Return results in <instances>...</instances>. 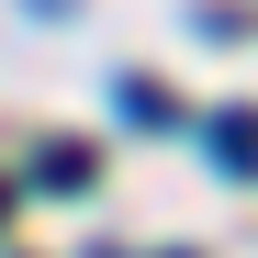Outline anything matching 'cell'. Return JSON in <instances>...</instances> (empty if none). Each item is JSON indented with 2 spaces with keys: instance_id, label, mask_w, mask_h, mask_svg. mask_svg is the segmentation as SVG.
<instances>
[{
  "instance_id": "obj_3",
  "label": "cell",
  "mask_w": 258,
  "mask_h": 258,
  "mask_svg": "<svg viewBox=\"0 0 258 258\" xmlns=\"http://www.w3.org/2000/svg\"><path fill=\"white\" fill-rule=\"evenodd\" d=\"M0 213H12V191H0Z\"/></svg>"
},
{
  "instance_id": "obj_1",
  "label": "cell",
  "mask_w": 258,
  "mask_h": 258,
  "mask_svg": "<svg viewBox=\"0 0 258 258\" xmlns=\"http://www.w3.org/2000/svg\"><path fill=\"white\" fill-rule=\"evenodd\" d=\"M213 168H225V180H258V112H247V101L213 112Z\"/></svg>"
},
{
  "instance_id": "obj_2",
  "label": "cell",
  "mask_w": 258,
  "mask_h": 258,
  "mask_svg": "<svg viewBox=\"0 0 258 258\" xmlns=\"http://www.w3.org/2000/svg\"><path fill=\"white\" fill-rule=\"evenodd\" d=\"M34 180H45V191H90V146H56L45 168H34Z\"/></svg>"
}]
</instances>
